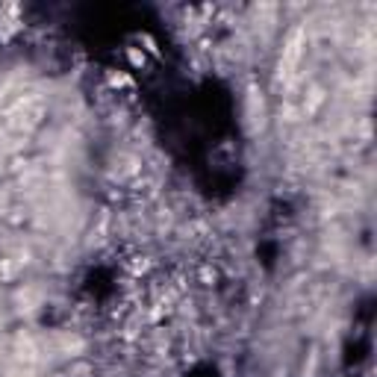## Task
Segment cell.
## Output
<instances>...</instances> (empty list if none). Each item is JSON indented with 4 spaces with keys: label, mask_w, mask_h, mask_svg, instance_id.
Returning <instances> with one entry per match:
<instances>
[{
    "label": "cell",
    "mask_w": 377,
    "mask_h": 377,
    "mask_svg": "<svg viewBox=\"0 0 377 377\" xmlns=\"http://www.w3.org/2000/svg\"><path fill=\"white\" fill-rule=\"evenodd\" d=\"M124 56H127V62H130V68H133V71H144V68L151 65V56L144 53L142 47H127Z\"/></svg>",
    "instance_id": "cell-1"
}]
</instances>
